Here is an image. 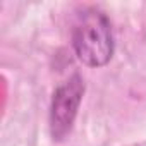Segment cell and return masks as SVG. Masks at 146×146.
<instances>
[{
  "mask_svg": "<svg viewBox=\"0 0 146 146\" xmlns=\"http://www.w3.org/2000/svg\"><path fill=\"white\" fill-rule=\"evenodd\" d=\"M72 45L83 64L90 67L105 65L113 53V38L107 17L98 11L86 12L74 26Z\"/></svg>",
  "mask_w": 146,
  "mask_h": 146,
  "instance_id": "obj_1",
  "label": "cell"
},
{
  "mask_svg": "<svg viewBox=\"0 0 146 146\" xmlns=\"http://www.w3.org/2000/svg\"><path fill=\"white\" fill-rule=\"evenodd\" d=\"M83 93H84V83L79 76H72L55 91L50 110L52 136L55 139H62L70 132L74 119L78 115Z\"/></svg>",
  "mask_w": 146,
  "mask_h": 146,
  "instance_id": "obj_2",
  "label": "cell"
}]
</instances>
